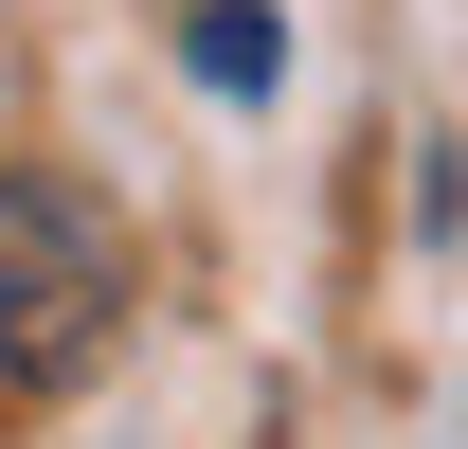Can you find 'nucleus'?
Masks as SVG:
<instances>
[{
  "instance_id": "f257e3e1",
  "label": "nucleus",
  "mask_w": 468,
  "mask_h": 449,
  "mask_svg": "<svg viewBox=\"0 0 468 449\" xmlns=\"http://www.w3.org/2000/svg\"><path fill=\"white\" fill-rule=\"evenodd\" d=\"M126 341V216L72 162H0V395H72Z\"/></svg>"
},
{
  "instance_id": "f03ea898",
  "label": "nucleus",
  "mask_w": 468,
  "mask_h": 449,
  "mask_svg": "<svg viewBox=\"0 0 468 449\" xmlns=\"http://www.w3.org/2000/svg\"><path fill=\"white\" fill-rule=\"evenodd\" d=\"M180 72H198V90H271V72H289V18H271V0H198V18H180Z\"/></svg>"
}]
</instances>
